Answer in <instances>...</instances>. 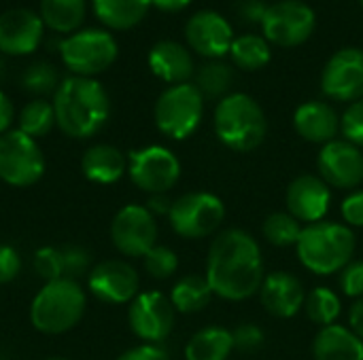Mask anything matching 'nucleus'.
<instances>
[{"mask_svg":"<svg viewBox=\"0 0 363 360\" xmlns=\"http://www.w3.org/2000/svg\"><path fill=\"white\" fill-rule=\"evenodd\" d=\"M4 74H6V66H4V59L0 57V81L4 79Z\"/></svg>","mask_w":363,"mask_h":360,"instance_id":"nucleus-49","label":"nucleus"},{"mask_svg":"<svg viewBox=\"0 0 363 360\" xmlns=\"http://www.w3.org/2000/svg\"><path fill=\"white\" fill-rule=\"evenodd\" d=\"M230 57L242 70H259V68L268 66V62L272 57L270 42L259 34L236 36L230 47Z\"/></svg>","mask_w":363,"mask_h":360,"instance_id":"nucleus-29","label":"nucleus"},{"mask_svg":"<svg viewBox=\"0 0 363 360\" xmlns=\"http://www.w3.org/2000/svg\"><path fill=\"white\" fill-rule=\"evenodd\" d=\"M117 360H170V354L160 344H140L125 350Z\"/></svg>","mask_w":363,"mask_h":360,"instance_id":"nucleus-43","label":"nucleus"},{"mask_svg":"<svg viewBox=\"0 0 363 360\" xmlns=\"http://www.w3.org/2000/svg\"><path fill=\"white\" fill-rule=\"evenodd\" d=\"M321 91L336 102H357L363 98V49L345 47L336 51L323 72Z\"/></svg>","mask_w":363,"mask_h":360,"instance_id":"nucleus-14","label":"nucleus"},{"mask_svg":"<svg viewBox=\"0 0 363 360\" xmlns=\"http://www.w3.org/2000/svg\"><path fill=\"white\" fill-rule=\"evenodd\" d=\"M185 40L198 55L206 59H221L230 53L234 32L221 13L204 8L189 17L185 25Z\"/></svg>","mask_w":363,"mask_h":360,"instance_id":"nucleus-17","label":"nucleus"},{"mask_svg":"<svg viewBox=\"0 0 363 360\" xmlns=\"http://www.w3.org/2000/svg\"><path fill=\"white\" fill-rule=\"evenodd\" d=\"M294 127L300 138L313 144H328L340 132V117L328 102L311 100L296 108Z\"/></svg>","mask_w":363,"mask_h":360,"instance_id":"nucleus-21","label":"nucleus"},{"mask_svg":"<svg viewBox=\"0 0 363 360\" xmlns=\"http://www.w3.org/2000/svg\"><path fill=\"white\" fill-rule=\"evenodd\" d=\"M234 337V350L238 352H255L264 344V331L257 325H240L236 331H232Z\"/></svg>","mask_w":363,"mask_h":360,"instance_id":"nucleus-40","label":"nucleus"},{"mask_svg":"<svg viewBox=\"0 0 363 360\" xmlns=\"http://www.w3.org/2000/svg\"><path fill=\"white\" fill-rule=\"evenodd\" d=\"M177 310L170 303V297L160 291L138 293L128 308V323L132 333L145 344L164 342L174 329Z\"/></svg>","mask_w":363,"mask_h":360,"instance_id":"nucleus-13","label":"nucleus"},{"mask_svg":"<svg viewBox=\"0 0 363 360\" xmlns=\"http://www.w3.org/2000/svg\"><path fill=\"white\" fill-rule=\"evenodd\" d=\"M15 119V110H13V102L0 91V136L6 134L11 129V123Z\"/></svg>","mask_w":363,"mask_h":360,"instance_id":"nucleus-45","label":"nucleus"},{"mask_svg":"<svg viewBox=\"0 0 363 360\" xmlns=\"http://www.w3.org/2000/svg\"><path fill=\"white\" fill-rule=\"evenodd\" d=\"M304 312L315 325H319L323 329V327L336 325V320L342 312V301L334 291L319 286V289H313L311 293H306Z\"/></svg>","mask_w":363,"mask_h":360,"instance_id":"nucleus-32","label":"nucleus"},{"mask_svg":"<svg viewBox=\"0 0 363 360\" xmlns=\"http://www.w3.org/2000/svg\"><path fill=\"white\" fill-rule=\"evenodd\" d=\"M362 6H363V0H362Z\"/></svg>","mask_w":363,"mask_h":360,"instance_id":"nucleus-51","label":"nucleus"},{"mask_svg":"<svg viewBox=\"0 0 363 360\" xmlns=\"http://www.w3.org/2000/svg\"><path fill=\"white\" fill-rule=\"evenodd\" d=\"M60 76L57 70L47 64V62H36L32 66H28L21 74V85L26 91L34 93V95H47V93H55L60 87Z\"/></svg>","mask_w":363,"mask_h":360,"instance_id":"nucleus-34","label":"nucleus"},{"mask_svg":"<svg viewBox=\"0 0 363 360\" xmlns=\"http://www.w3.org/2000/svg\"><path fill=\"white\" fill-rule=\"evenodd\" d=\"M96 17L111 30H130L138 25L151 0H91Z\"/></svg>","mask_w":363,"mask_h":360,"instance_id":"nucleus-25","label":"nucleus"},{"mask_svg":"<svg viewBox=\"0 0 363 360\" xmlns=\"http://www.w3.org/2000/svg\"><path fill=\"white\" fill-rule=\"evenodd\" d=\"M145 269L155 280H168L179 269V257L168 246H153L145 257Z\"/></svg>","mask_w":363,"mask_h":360,"instance_id":"nucleus-35","label":"nucleus"},{"mask_svg":"<svg viewBox=\"0 0 363 360\" xmlns=\"http://www.w3.org/2000/svg\"><path fill=\"white\" fill-rule=\"evenodd\" d=\"M304 299L306 291L302 282L289 272L268 274L259 289V301L274 318H294L300 310H304Z\"/></svg>","mask_w":363,"mask_h":360,"instance_id":"nucleus-20","label":"nucleus"},{"mask_svg":"<svg viewBox=\"0 0 363 360\" xmlns=\"http://www.w3.org/2000/svg\"><path fill=\"white\" fill-rule=\"evenodd\" d=\"M266 11H268V4L264 0H242L238 6V15L247 19L249 23H262Z\"/></svg>","mask_w":363,"mask_h":360,"instance_id":"nucleus-44","label":"nucleus"},{"mask_svg":"<svg viewBox=\"0 0 363 360\" xmlns=\"http://www.w3.org/2000/svg\"><path fill=\"white\" fill-rule=\"evenodd\" d=\"M204 115V95L194 83L170 85L155 102L153 119L157 129L172 138H189L202 121Z\"/></svg>","mask_w":363,"mask_h":360,"instance_id":"nucleus-6","label":"nucleus"},{"mask_svg":"<svg viewBox=\"0 0 363 360\" xmlns=\"http://www.w3.org/2000/svg\"><path fill=\"white\" fill-rule=\"evenodd\" d=\"M53 125H55L53 104L43 100V98L28 102L17 117V129L23 132L26 136L34 138V140L47 136L53 129Z\"/></svg>","mask_w":363,"mask_h":360,"instance_id":"nucleus-31","label":"nucleus"},{"mask_svg":"<svg viewBox=\"0 0 363 360\" xmlns=\"http://www.w3.org/2000/svg\"><path fill=\"white\" fill-rule=\"evenodd\" d=\"M34 272H36L45 282L62 280V278H64L62 248H53V246L38 248L36 255H34Z\"/></svg>","mask_w":363,"mask_h":360,"instance_id":"nucleus-36","label":"nucleus"},{"mask_svg":"<svg viewBox=\"0 0 363 360\" xmlns=\"http://www.w3.org/2000/svg\"><path fill=\"white\" fill-rule=\"evenodd\" d=\"M315 360H363V342L347 327H323L313 342Z\"/></svg>","mask_w":363,"mask_h":360,"instance_id":"nucleus-24","label":"nucleus"},{"mask_svg":"<svg viewBox=\"0 0 363 360\" xmlns=\"http://www.w3.org/2000/svg\"><path fill=\"white\" fill-rule=\"evenodd\" d=\"M47 161L38 142L19 129L0 136V180L23 189L36 185L45 174Z\"/></svg>","mask_w":363,"mask_h":360,"instance_id":"nucleus-9","label":"nucleus"},{"mask_svg":"<svg viewBox=\"0 0 363 360\" xmlns=\"http://www.w3.org/2000/svg\"><path fill=\"white\" fill-rule=\"evenodd\" d=\"M262 231H264V238L268 240V244L279 246V248H287V246L298 244L300 233H302V225L289 212H272L264 221Z\"/></svg>","mask_w":363,"mask_h":360,"instance_id":"nucleus-33","label":"nucleus"},{"mask_svg":"<svg viewBox=\"0 0 363 360\" xmlns=\"http://www.w3.org/2000/svg\"><path fill=\"white\" fill-rule=\"evenodd\" d=\"M55 125L74 140L96 136L111 117V100L106 89L85 76H68L53 93Z\"/></svg>","mask_w":363,"mask_h":360,"instance_id":"nucleus-2","label":"nucleus"},{"mask_svg":"<svg viewBox=\"0 0 363 360\" xmlns=\"http://www.w3.org/2000/svg\"><path fill=\"white\" fill-rule=\"evenodd\" d=\"M87 297L77 280L45 282L30 306V320L45 335H62L74 329L85 314Z\"/></svg>","mask_w":363,"mask_h":360,"instance_id":"nucleus-5","label":"nucleus"},{"mask_svg":"<svg viewBox=\"0 0 363 360\" xmlns=\"http://www.w3.org/2000/svg\"><path fill=\"white\" fill-rule=\"evenodd\" d=\"M321 180L334 189H357L363 182V153L347 140L323 144L317 157Z\"/></svg>","mask_w":363,"mask_h":360,"instance_id":"nucleus-16","label":"nucleus"},{"mask_svg":"<svg viewBox=\"0 0 363 360\" xmlns=\"http://www.w3.org/2000/svg\"><path fill=\"white\" fill-rule=\"evenodd\" d=\"M213 125L219 142L236 153L255 151L268 132V121L262 106L247 93H230L219 100Z\"/></svg>","mask_w":363,"mask_h":360,"instance_id":"nucleus-4","label":"nucleus"},{"mask_svg":"<svg viewBox=\"0 0 363 360\" xmlns=\"http://www.w3.org/2000/svg\"><path fill=\"white\" fill-rule=\"evenodd\" d=\"M149 68L157 79L170 85H181L189 83L194 76V57L181 42L160 40L149 51Z\"/></svg>","mask_w":363,"mask_h":360,"instance_id":"nucleus-22","label":"nucleus"},{"mask_svg":"<svg viewBox=\"0 0 363 360\" xmlns=\"http://www.w3.org/2000/svg\"><path fill=\"white\" fill-rule=\"evenodd\" d=\"M140 278L136 269L119 259H108L98 263L87 274V289L89 293L100 299L102 303L123 306L132 303L138 295Z\"/></svg>","mask_w":363,"mask_h":360,"instance_id":"nucleus-15","label":"nucleus"},{"mask_svg":"<svg viewBox=\"0 0 363 360\" xmlns=\"http://www.w3.org/2000/svg\"><path fill=\"white\" fill-rule=\"evenodd\" d=\"M168 221L177 236L185 240H202L213 236L223 225L225 206L208 191L185 193L172 202Z\"/></svg>","mask_w":363,"mask_h":360,"instance_id":"nucleus-8","label":"nucleus"},{"mask_svg":"<svg viewBox=\"0 0 363 360\" xmlns=\"http://www.w3.org/2000/svg\"><path fill=\"white\" fill-rule=\"evenodd\" d=\"M62 261H64V278L66 280H77V278L89 274L91 257L85 248L64 246L62 248Z\"/></svg>","mask_w":363,"mask_h":360,"instance_id":"nucleus-38","label":"nucleus"},{"mask_svg":"<svg viewBox=\"0 0 363 360\" xmlns=\"http://www.w3.org/2000/svg\"><path fill=\"white\" fill-rule=\"evenodd\" d=\"M206 280L213 295L228 301H245L264 284V261L257 240L242 229H225L215 236L206 257Z\"/></svg>","mask_w":363,"mask_h":360,"instance_id":"nucleus-1","label":"nucleus"},{"mask_svg":"<svg viewBox=\"0 0 363 360\" xmlns=\"http://www.w3.org/2000/svg\"><path fill=\"white\" fill-rule=\"evenodd\" d=\"M85 0H40V19L53 32L74 34L85 21Z\"/></svg>","mask_w":363,"mask_h":360,"instance_id":"nucleus-27","label":"nucleus"},{"mask_svg":"<svg viewBox=\"0 0 363 360\" xmlns=\"http://www.w3.org/2000/svg\"><path fill=\"white\" fill-rule=\"evenodd\" d=\"M147 208H149V212H151L153 216H155V214H168L170 208H172V202L166 197V193H164V195H151Z\"/></svg>","mask_w":363,"mask_h":360,"instance_id":"nucleus-47","label":"nucleus"},{"mask_svg":"<svg viewBox=\"0 0 363 360\" xmlns=\"http://www.w3.org/2000/svg\"><path fill=\"white\" fill-rule=\"evenodd\" d=\"M317 28V15L313 6L302 0H279L268 4L262 19L264 38L283 49L304 45Z\"/></svg>","mask_w":363,"mask_h":360,"instance_id":"nucleus-10","label":"nucleus"},{"mask_svg":"<svg viewBox=\"0 0 363 360\" xmlns=\"http://www.w3.org/2000/svg\"><path fill=\"white\" fill-rule=\"evenodd\" d=\"M213 299L211 284L206 276L187 274L183 276L170 291V303L181 314H196L202 312Z\"/></svg>","mask_w":363,"mask_h":360,"instance_id":"nucleus-28","label":"nucleus"},{"mask_svg":"<svg viewBox=\"0 0 363 360\" xmlns=\"http://www.w3.org/2000/svg\"><path fill=\"white\" fill-rule=\"evenodd\" d=\"M234 350L232 331L223 327H206L194 333L185 346V360H228Z\"/></svg>","mask_w":363,"mask_h":360,"instance_id":"nucleus-26","label":"nucleus"},{"mask_svg":"<svg viewBox=\"0 0 363 360\" xmlns=\"http://www.w3.org/2000/svg\"><path fill=\"white\" fill-rule=\"evenodd\" d=\"M191 0H151V4L164 13H179L189 6Z\"/></svg>","mask_w":363,"mask_h":360,"instance_id":"nucleus-48","label":"nucleus"},{"mask_svg":"<svg viewBox=\"0 0 363 360\" xmlns=\"http://www.w3.org/2000/svg\"><path fill=\"white\" fill-rule=\"evenodd\" d=\"M43 360H68V359H62V356H49V359H43Z\"/></svg>","mask_w":363,"mask_h":360,"instance_id":"nucleus-50","label":"nucleus"},{"mask_svg":"<svg viewBox=\"0 0 363 360\" xmlns=\"http://www.w3.org/2000/svg\"><path fill=\"white\" fill-rule=\"evenodd\" d=\"M349 325H351V331L363 342V297L362 299H355V303L351 306V310H349Z\"/></svg>","mask_w":363,"mask_h":360,"instance_id":"nucleus-46","label":"nucleus"},{"mask_svg":"<svg viewBox=\"0 0 363 360\" xmlns=\"http://www.w3.org/2000/svg\"><path fill=\"white\" fill-rule=\"evenodd\" d=\"M347 227H363V191H353L340 206Z\"/></svg>","mask_w":363,"mask_h":360,"instance_id":"nucleus-42","label":"nucleus"},{"mask_svg":"<svg viewBox=\"0 0 363 360\" xmlns=\"http://www.w3.org/2000/svg\"><path fill=\"white\" fill-rule=\"evenodd\" d=\"M113 246L123 257L143 259L153 246H157V223L147 206L128 204L111 223Z\"/></svg>","mask_w":363,"mask_h":360,"instance_id":"nucleus-12","label":"nucleus"},{"mask_svg":"<svg viewBox=\"0 0 363 360\" xmlns=\"http://www.w3.org/2000/svg\"><path fill=\"white\" fill-rule=\"evenodd\" d=\"M83 176L96 185H113L128 172L125 155L111 144H94L81 159Z\"/></svg>","mask_w":363,"mask_h":360,"instance_id":"nucleus-23","label":"nucleus"},{"mask_svg":"<svg viewBox=\"0 0 363 360\" xmlns=\"http://www.w3.org/2000/svg\"><path fill=\"white\" fill-rule=\"evenodd\" d=\"M130 180L149 195L168 193L181 178V161L177 155L160 144L132 151L128 157Z\"/></svg>","mask_w":363,"mask_h":360,"instance_id":"nucleus-11","label":"nucleus"},{"mask_svg":"<svg viewBox=\"0 0 363 360\" xmlns=\"http://www.w3.org/2000/svg\"><path fill=\"white\" fill-rule=\"evenodd\" d=\"M117 42L106 30H79L60 42V55L72 76L91 79L104 72L117 59Z\"/></svg>","mask_w":363,"mask_h":360,"instance_id":"nucleus-7","label":"nucleus"},{"mask_svg":"<svg viewBox=\"0 0 363 360\" xmlns=\"http://www.w3.org/2000/svg\"><path fill=\"white\" fill-rule=\"evenodd\" d=\"M194 85L200 89V93L204 98H211V100L221 98L223 100L225 95H230V89L234 85V70H232V66L223 64L221 59H211L198 70Z\"/></svg>","mask_w":363,"mask_h":360,"instance_id":"nucleus-30","label":"nucleus"},{"mask_svg":"<svg viewBox=\"0 0 363 360\" xmlns=\"http://www.w3.org/2000/svg\"><path fill=\"white\" fill-rule=\"evenodd\" d=\"M45 23L30 8H9L0 15V53L28 55L43 40Z\"/></svg>","mask_w":363,"mask_h":360,"instance_id":"nucleus-19","label":"nucleus"},{"mask_svg":"<svg viewBox=\"0 0 363 360\" xmlns=\"http://www.w3.org/2000/svg\"><path fill=\"white\" fill-rule=\"evenodd\" d=\"M355 246L357 240L351 227L334 221H319L302 227L296 250L300 263L308 272L330 276L340 274L351 263Z\"/></svg>","mask_w":363,"mask_h":360,"instance_id":"nucleus-3","label":"nucleus"},{"mask_svg":"<svg viewBox=\"0 0 363 360\" xmlns=\"http://www.w3.org/2000/svg\"><path fill=\"white\" fill-rule=\"evenodd\" d=\"M21 272V257L13 246L0 244V284L13 282Z\"/></svg>","mask_w":363,"mask_h":360,"instance_id":"nucleus-41","label":"nucleus"},{"mask_svg":"<svg viewBox=\"0 0 363 360\" xmlns=\"http://www.w3.org/2000/svg\"><path fill=\"white\" fill-rule=\"evenodd\" d=\"M340 289L351 299L363 297V261H351L340 272Z\"/></svg>","mask_w":363,"mask_h":360,"instance_id":"nucleus-39","label":"nucleus"},{"mask_svg":"<svg viewBox=\"0 0 363 360\" xmlns=\"http://www.w3.org/2000/svg\"><path fill=\"white\" fill-rule=\"evenodd\" d=\"M340 132L347 142L355 144L357 149H363V98L349 104L340 119Z\"/></svg>","mask_w":363,"mask_h":360,"instance_id":"nucleus-37","label":"nucleus"},{"mask_svg":"<svg viewBox=\"0 0 363 360\" xmlns=\"http://www.w3.org/2000/svg\"><path fill=\"white\" fill-rule=\"evenodd\" d=\"M285 204H287V212L294 219L313 225L323 221V216L328 214L332 204V193L330 187L321 180V176L302 174L289 182Z\"/></svg>","mask_w":363,"mask_h":360,"instance_id":"nucleus-18","label":"nucleus"}]
</instances>
